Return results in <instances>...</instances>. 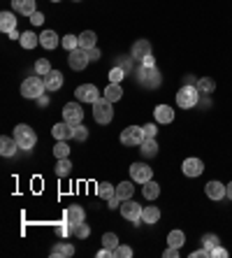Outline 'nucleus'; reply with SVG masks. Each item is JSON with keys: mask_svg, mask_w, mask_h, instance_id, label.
Returning a JSON list of instances; mask_svg holds the SVG:
<instances>
[{"mask_svg": "<svg viewBox=\"0 0 232 258\" xmlns=\"http://www.w3.org/2000/svg\"><path fill=\"white\" fill-rule=\"evenodd\" d=\"M95 193H98V198H102V200H109V198L116 196V186H112L109 182H100L98 189H95Z\"/></svg>", "mask_w": 232, "mask_h": 258, "instance_id": "obj_30", "label": "nucleus"}, {"mask_svg": "<svg viewBox=\"0 0 232 258\" xmlns=\"http://www.w3.org/2000/svg\"><path fill=\"white\" fill-rule=\"evenodd\" d=\"M72 233H75L79 240H86V237L91 235V228H88L86 221H81V223H75V226H72Z\"/></svg>", "mask_w": 232, "mask_h": 258, "instance_id": "obj_36", "label": "nucleus"}, {"mask_svg": "<svg viewBox=\"0 0 232 258\" xmlns=\"http://www.w3.org/2000/svg\"><path fill=\"white\" fill-rule=\"evenodd\" d=\"M54 156L56 158H70V147L65 140H58L54 147Z\"/></svg>", "mask_w": 232, "mask_h": 258, "instance_id": "obj_35", "label": "nucleus"}, {"mask_svg": "<svg viewBox=\"0 0 232 258\" xmlns=\"http://www.w3.org/2000/svg\"><path fill=\"white\" fill-rule=\"evenodd\" d=\"M142 221H144V223H149V226L158 223V221H160V209H158V207H154V205L144 207V209H142Z\"/></svg>", "mask_w": 232, "mask_h": 258, "instance_id": "obj_23", "label": "nucleus"}, {"mask_svg": "<svg viewBox=\"0 0 232 258\" xmlns=\"http://www.w3.org/2000/svg\"><path fill=\"white\" fill-rule=\"evenodd\" d=\"M46 91V86H44V79H39V77H28V79H23L21 84V96L23 98H39L42 93Z\"/></svg>", "mask_w": 232, "mask_h": 258, "instance_id": "obj_4", "label": "nucleus"}, {"mask_svg": "<svg viewBox=\"0 0 232 258\" xmlns=\"http://www.w3.org/2000/svg\"><path fill=\"white\" fill-rule=\"evenodd\" d=\"M130 179L137 184H144L149 179H154V170L147 163H132L130 165Z\"/></svg>", "mask_w": 232, "mask_h": 258, "instance_id": "obj_9", "label": "nucleus"}, {"mask_svg": "<svg viewBox=\"0 0 232 258\" xmlns=\"http://www.w3.org/2000/svg\"><path fill=\"white\" fill-rule=\"evenodd\" d=\"M204 193H207V198H211V200H223V198H228V186L221 182H209L207 186H204Z\"/></svg>", "mask_w": 232, "mask_h": 258, "instance_id": "obj_11", "label": "nucleus"}, {"mask_svg": "<svg viewBox=\"0 0 232 258\" xmlns=\"http://www.w3.org/2000/svg\"><path fill=\"white\" fill-rule=\"evenodd\" d=\"M19 42H21L23 49H35V47L39 45V35H35L33 31H28V33H23Z\"/></svg>", "mask_w": 232, "mask_h": 258, "instance_id": "obj_31", "label": "nucleus"}, {"mask_svg": "<svg viewBox=\"0 0 232 258\" xmlns=\"http://www.w3.org/2000/svg\"><path fill=\"white\" fill-rule=\"evenodd\" d=\"M100 49L98 47H93V49H86V58H88V63H95V61H100Z\"/></svg>", "mask_w": 232, "mask_h": 258, "instance_id": "obj_44", "label": "nucleus"}, {"mask_svg": "<svg viewBox=\"0 0 232 258\" xmlns=\"http://www.w3.org/2000/svg\"><path fill=\"white\" fill-rule=\"evenodd\" d=\"M95 42H98V35L93 31H84L81 35H79V49H93L95 47Z\"/></svg>", "mask_w": 232, "mask_h": 258, "instance_id": "obj_26", "label": "nucleus"}, {"mask_svg": "<svg viewBox=\"0 0 232 258\" xmlns=\"http://www.w3.org/2000/svg\"><path fill=\"white\" fill-rule=\"evenodd\" d=\"M186 84H191V86H195V84H197V79H195L193 75H188V77H186Z\"/></svg>", "mask_w": 232, "mask_h": 258, "instance_id": "obj_56", "label": "nucleus"}, {"mask_svg": "<svg viewBox=\"0 0 232 258\" xmlns=\"http://www.w3.org/2000/svg\"><path fill=\"white\" fill-rule=\"evenodd\" d=\"M93 119L98 123H102V126H107V123L114 119V107H112V103H109L105 96L93 103Z\"/></svg>", "mask_w": 232, "mask_h": 258, "instance_id": "obj_1", "label": "nucleus"}, {"mask_svg": "<svg viewBox=\"0 0 232 258\" xmlns=\"http://www.w3.org/2000/svg\"><path fill=\"white\" fill-rule=\"evenodd\" d=\"M116 65H118V68H123L125 72L130 70V61H123V58H118V63H116Z\"/></svg>", "mask_w": 232, "mask_h": 258, "instance_id": "obj_54", "label": "nucleus"}, {"mask_svg": "<svg viewBox=\"0 0 232 258\" xmlns=\"http://www.w3.org/2000/svg\"><path fill=\"white\" fill-rule=\"evenodd\" d=\"M102 247H107V249L114 251L116 247H118V235H116V233H105V235H102Z\"/></svg>", "mask_w": 232, "mask_h": 258, "instance_id": "obj_38", "label": "nucleus"}, {"mask_svg": "<svg viewBox=\"0 0 232 258\" xmlns=\"http://www.w3.org/2000/svg\"><path fill=\"white\" fill-rule=\"evenodd\" d=\"M139 82L144 84L147 89H155V86H160L162 82V75H160V70L155 68H147V65H142L139 68Z\"/></svg>", "mask_w": 232, "mask_h": 258, "instance_id": "obj_5", "label": "nucleus"}, {"mask_svg": "<svg viewBox=\"0 0 232 258\" xmlns=\"http://www.w3.org/2000/svg\"><path fill=\"white\" fill-rule=\"evenodd\" d=\"M75 2H79V0H75Z\"/></svg>", "mask_w": 232, "mask_h": 258, "instance_id": "obj_59", "label": "nucleus"}, {"mask_svg": "<svg viewBox=\"0 0 232 258\" xmlns=\"http://www.w3.org/2000/svg\"><path fill=\"white\" fill-rule=\"evenodd\" d=\"M63 121L70 123V126H79V123L84 121V109L79 103H68V105L63 107Z\"/></svg>", "mask_w": 232, "mask_h": 258, "instance_id": "obj_6", "label": "nucleus"}, {"mask_svg": "<svg viewBox=\"0 0 232 258\" xmlns=\"http://www.w3.org/2000/svg\"><path fill=\"white\" fill-rule=\"evenodd\" d=\"M144 137H155V133H158V128H155V123H147V126H144Z\"/></svg>", "mask_w": 232, "mask_h": 258, "instance_id": "obj_46", "label": "nucleus"}, {"mask_svg": "<svg viewBox=\"0 0 232 258\" xmlns=\"http://www.w3.org/2000/svg\"><path fill=\"white\" fill-rule=\"evenodd\" d=\"M49 72H51L49 61H46V58H39V61L35 63V75H49Z\"/></svg>", "mask_w": 232, "mask_h": 258, "instance_id": "obj_42", "label": "nucleus"}, {"mask_svg": "<svg viewBox=\"0 0 232 258\" xmlns=\"http://www.w3.org/2000/svg\"><path fill=\"white\" fill-rule=\"evenodd\" d=\"M132 256V249L128 244H118L114 249V258H130Z\"/></svg>", "mask_w": 232, "mask_h": 258, "instance_id": "obj_43", "label": "nucleus"}, {"mask_svg": "<svg viewBox=\"0 0 232 258\" xmlns=\"http://www.w3.org/2000/svg\"><path fill=\"white\" fill-rule=\"evenodd\" d=\"M228 198H230V200H232V182L228 184Z\"/></svg>", "mask_w": 232, "mask_h": 258, "instance_id": "obj_57", "label": "nucleus"}, {"mask_svg": "<svg viewBox=\"0 0 232 258\" xmlns=\"http://www.w3.org/2000/svg\"><path fill=\"white\" fill-rule=\"evenodd\" d=\"M121 142L125 147H139L144 142V130H142V126H128V128H123Z\"/></svg>", "mask_w": 232, "mask_h": 258, "instance_id": "obj_7", "label": "nucleus"}, {"mask_svg": "<svg viewBox=\"0 0 232 258\" xmlns=\"http://www.w3.org/2000/svg\"><path fill=\"white\" fill-rule=\"evenodd\" d=\"M75 96H77L79 103H91V105L98 98H102L100 91H98V86H93V84H81V86H77Z\"/></svg>", "mask_w": 232, "mask_h": 258, "instance_id": "obj_10", "label": "nucleus"}, {"mask_svg": "<svg viewBox=\"0 0 232 258\" xmlns=\"http://www.w3.org/2000/svg\"><path fill=\"white\" fill-rule=\"evenodd\" d=\"M31 21L35 23V26H42V23H44V14H42V12L38 9V12H35V14L31 16Z\"/></svg>", "mask_w": 232, "mask_h": 258, "instance_id": "obj_51", "label": "nucleus"}, {"mask_svg": "<svg viewBox=\"0 0 232 258\" xmlns=\"http://www.w3.org/2000/svg\"><path fill=\"white\" fill-rule=\"evenodd\" d=\"M63 42V47H65V49H68V52H72V49H79V35H65V38L61 40Z\"/></svg>", "mask_w": 232, "mask_h": 258, "instance_id": "obj_40", "label": "nucleus"}, {"mask_svg": "<svg viewBox=\"0 0 232 258\" xmlns=\"http://www.w3.org/2000/svg\"><path fill=\"white\" fill-rule=\"evenodd\" d=\"M191 256H193V258H209V256H211V251H209V249H204V247H202V249L193 251Z\"/></svg>", "mask_w": 232, "mask_h": 258, "instance_id": "obj_49", "label": "nucleus"}, {"mask_svg": "<svg viewBox=\"0 0 232 258\" xmlns=\"http://www.w3.org/2000/svg\"><path fill=\"white\" fill-rule=\"evenodd\" d=\"M142 193H144V198H147V200H155V198L160 196V186H158L154 179H149V182L142 184Z\"/></svg>", "mask_w": 232, "mask_h": 258, "instance_id": "obj_25", "label": "nucleus"}, {"mask_svg": "<svg viewBox=\"0 0 232 258\" xmlns=\"http://www.w3.org/2000/svg\"><path fill=\"white\" fill-rule=\"evenodd\" d=\"M16 28V19H14V12H2L0 14V31L2 33H12Z\"/></svg>", "mask_w": 232, "mask_h": 258, "instance_id": "obj_22", "label": "nucleus"}, {"mask_svg": "<svg viewBox=\"0 0 232 258\" xmlns=\"http://www.w3.org/2000/svg\"><path fill=\"white\" fill-rule=\"evenodd\" d=\"M98 258H114V251L107 249V247H102V249L98 251Z\"/></svg>", "mask_w": 232, "mask_h": 258, "instance_id": "obj_52", "label": "nucleus"}, {"mask_svg": "<svg viewBox=\"0 0 232 258\" xmlns=\"http://www.w3.org/2000/svg\"><path fill=\"white\" fill-rule=\"evenodd\" d=\"M56 230H58V235L65 237V235H70V233H72V223L68 221V223H63V226H58Z\"/></svg>", "mask_w": 232, "mask_h": 258, "instance_id": "obj_47", "label": "nucleus"}, {"mask_svg": "<svg viewBox=\"0 0 232 258\" xmlns=\"http://www.w3.org/2000/svg\"><path fill=\"white\" fill-rule=\"evenodd\" d=\"M132 193H135V186H132V182H121L118 186H116V196L121 198V200H130Z\"/></svg>", "mask_w": 232, "mask_h": 258, "instance_id": "obj_32", "label": "nucleus"}, {"mask_svg": "<svg viewBox=\"0 0 232 258\" xmlns=\"http://www.w3.org/2000/svg\"><path fill=\"white\" fill-rule=\"evenodd\" d=\"M51 135H54L56 140H70V137H72V126L65 121L56 123L54 128H51Z\"/></svg>", "mask_w": 232, "mask_h": 258, "instance_id": "obj_24", "label": "nucleus"}, {"mask_svg": "<svg viewBox=\"0 0 232 258\" xmlns=\"http://www.w3.org/2000/svg\"><path fill=\"white\" fill-rule=\"evenodd\" d=\"M121 203H123V200H121L118 196H114V198H109L107 200V207L109 209H116V207H121Z\"/></svg>", "mask_w": 232, "mask_h": 258, "instance_id": "obj_48", "label": "nucleus"}, {"mask_svg": "<svg viewBox=\"0 0 232 258\" xmlns=\"http://www.w3.org/2000/svg\"><path fill=\"white\" fill-rule=\"evenodd\" d=\"M202 93L197 91V86H191V84H184L177 93V105L181 109H191V107L197 105V100H200Z\"/></svg>", "mask_w": 232, "mask_h": 258, "instance_id": "obj_2", "label": "nucleus"}, {"mask_svg": "<svg viewBox=\"0 0 232 258\" xmlns=\"http://www.w3.org/2000/svg\"><path fill=\"white\" fill-rule=\"evenodd\" d=\"M72 254H75V247L70 242H58L51 247V256L54 258H70Z\"/></svg>", "mask_w": 232, "mask_h": 258, "instance_id": "obj_20", "label": "nucleus"}, {"mask_svg": "<svg viewBox=\"0 0 232 258\" xmlns=\"http://www.w3.org/2000/svg\"><path fill=\"white\" fill-rule=\"evenodd\" d=\"M14 2V12L16 14H23V16H33L38 12L35 7V0H12Z\"/></svg>", "mask_w": 232, "mask_h": 258, "instance_id": "obj_15", "label": "nucleus"}, {"mask_svg": "<svg viewBox=\"0 0 232 258\" xmlns=\"http://www.w3.org/2000/svg\"><path fill=\"white\" fill-rule=\"evenodd\" d=\"M70 172H72V163H70V158H58L56 160V175L68 177Z\"/></svg>", "mask_w": 232, "mask_h": 258, "instance_id": "obj_34", "label": "nucleus"}, {"mask_svg": "<svg viewBox=\"0 0 232 258\" xmlns=\"http://www.w3.org/2000/svg\"><path fill=\"white\" fill-rule=\"evenodd\" d=\"M154 116H155V121L158 123H172L174 121V109H172L170 105H158Z\"/></svg>", "mask_w": 232, "mask_h": 258, "instance_id": "obj_18", "label": "nucleus"}, {"mask_svg": "<svg viewBox=\"0 0 232 258\" xmlns=\"http://www.w3.org/2000/svg\"><path fill=\"white\" fill-rule=\"evenodd\" d=\"M130 56L135 61H144L147 56H151V42L149 40H137L130 49Z\"/></svg>", "mask_w": 232, "mask_h": 258, "instance_id": "obj_12", "label": "nucleus"}, {"mask_svg": "<svg viewBox=\"0 0 232 258\" xmlns=\"http://www.w3.org/2000/svg\"><path fill=\"white\" fill-rule=\"evenodd\" d=\"M218 242H221V240H218V235H214V233H207V235H202V247H204V249H214V247H218Z\"/></svg>", "mask_w": 232, "mask_h": 258, "instance_id": "obj_39", "label": "nucleus"}, {"mask_svg": "<svg viewBox=\"0 0 232 258\" xmlns=\"http://www.w3.org/2000/svg\"><path fill=\"white\" fill-rule=\"evenodd\" d=\"M68 63L72 70H84L86 63H88V58H86V52L84 49H72V52H68Z\"/></svg>", "mask_w": 232, "mask_h": 258, "instance_id": "obj_14", "label": "nucleus"}, {"mask_svg": "<svg viewBox=\"0 0 232 258\" xmlns=\"http://www.w3.org/2000/svg\"><path fill=\"white\" fill-rule=\"evenodd\" d=\"M39 45L44 47V49H56L58 47V35L54 31H44L39 35Z\"/></svg>", "mask_w": 232, "mask_h": 258, "instance_id": "obj_27", "label": "nucleus"}, {"mask_svg": "<svg viewBox=\"0 0 232 258\" xmlns=\"http://www.w3.org/2000/svg\"><path fill=\"white\" fill-rule=\"evenodd\" d=\"M197 91L202 93V96H209V93H214L216 91V82L214 79H209V77H202V79H197Z\"/></svg>", "mask_w": 232, "mask_h": 258, "instance_id": "obj_29", "label": "nucleus"}, {"mask_svg": "<svg viewBox=\"0 0 232 258\" xmlns=\"http://www.w3.org/2000/svg\"><path fill=\"white\" fill-rule=\"evenodd\" d=\"M51 2H61V0H51Z\"/></svg>", "mask_w": 232, "mask_h": 258, "instance_id": "obj_58", "label": "nucleus"}, {"mask_svg": "<svg viewBox=\"0 0 232 258\" xmlns=\"http://www.w3.org/2000/svg\"><path fill=\"white\" fill-rule=\"evenodd\" d=\"M142 65H147V68H154V65H155V58H154V56H147V58L142 61Z\"/></svg>", "mask_w": 232, "mask_h": 258, "instance_id": "obj_53", "label": "nucleus"}, {"mask_svg": "<svg viewBox=\"0 0 232 258\" xmlns=\"http://www.w3.org/2000/svg\"><path fill=\"white\" fill-rule=\"evenodd\" d=\"M181 170H184L186 177H200L202 172H204V163H202L200 158H186Z\"/></svg>", "mask_w": 232, "mask_h": 258, "instance_id": "obj_13", "label": "nucleus"}, {"mask_svg": "<svg viewBox=\"0 0 232 258\" xmlns=\"http://www.w3.org/2000/svg\"><path fill=\"white\" fill-rule=\"evenodd\" d=\"M16 149H19V145H16L14 137H7V135L0 137V154L2 156H14Z\"/></svg>", "mask_w": 232, "mask_h": 258, "instance_id": "obj_21", "label": "nucleus"}, {"mask_svg": "<svg viewBox=\"0 0 232 258\" xmlns=\"http://www.w3.org/2000/svg\"><path fill=\"white\" fill-rule=\"evenodd\" d=\"M211 256H214V258H228V249H223V247L218 244V247L211 249Z\"/></svg>", "mask_w": 232, "mask_h": 258, "instance_id": "obj_45", "label": "nucleus"}, {"mask_svg": "<svg viewBox=\"0 0 232 258\" xmlns=\"http://www.w3.org/2000/svg\"><path fill=\"white\" fill-rule=\"evenodd\" d=\"M14 140L19 149H33V147L38 145V135H35V130L31 126H26V123H19L14 128Z\"/></svg>", "mask_w": 232, "mask_h": 258, "instance_id": "obj_3", "label": "nucleus"}, {"mask_svg": "<svg viewBox=\"0 0 232 258\" xmlns=\"http://www.w3.org/2000/svg\"><path fill=\"white\" fill-rule=\"evenodd\" d=\"M123 77H125V70L118 68V65H114L112 72H109V82H112V84H121V82H123Z\"/></svg>", "mask_w": 232, "mask_h": 258, "instance_id": "obj_41", "label": "nucleus"}, {"mask_svg": "<svg viewBox=\"0 0 232 258\" xmlns=\"http://www.w3.org/2000/svg\"><path fill=\"white\" fill-rule=\"evenodd\" d=\"M65 221H70L72 226H75V223H81V221H86V212H84V207H79V205H70L68 209H65Z\"/></svg>", "mask_w": 232, "mask_h": 258, "instance_id": "obj_16", "label": "nucleus"}, {"mask_svg": "<svg viewBox=\"0 0 232 258\" xmlns=\"http://www.w3.org/2000/svg\"><path fill=\"white\" fill-rule=\"evenodd\" d=\"M167 244L170 247H177V249H181L186 244V235L181 233V230H172L170 235H167Z\"/></svg>", "mask_w": 232, "mask_h": 258, "instance_id": "obj_33", "label": "nucleus"}, {"mask_svg": "<svg viewBox=\"0 0 232 258\" xmlns=\"http://www.w3.org/2000/svg\"><path fill=\"white\" fill-rule=\"evenodd\" d=\"M21 35H23V33H19L16 28H14L12 33H9V38H12V40H21Z\"/></svg>", "mask_w": 232, "mask_h": 258, "instance_id": "obj_55", "label": "nucleus"}, {"mask_svg": "<svg viewBox=\"0 0 232 258\" xmlns=\"http://www.w3.org/2000/svg\"><path fill=\"white\" fill-rule=\"evenodd\" d=\"M72 140H77V142H84V140H88V128L86 126H72Z\"/></svg>", "mask_w": 232, "mask_h": 258, "instance_id": "obj_37", "label": "nucleus"}, {"mask_svg": "<svg viewBox=\"0 0 232 258\" xmlns=\"http://www.w3.org/2000/svg\"><path fill=\"white\" fill-rule=\"evenodd\" d=\"M162 256H165V258H177L179 256V249H177V247H167V249L162 251Z\"/></svg>", "mask_w": 232, "mask_h": 258, "instance_id": "obj_50", "label": "nucleus"}, {"mask_svg": "<svg viewBox=\"0 0 232 258\" xmlns=\"http://www.w3.org/2000/svg\"><path fill=\"white\" fill-rule=\"evenodd\" d=\"M105 98H107L109 103H116V100L123 98V89H121V84H112V82H109V86L105 89Z\"/></svg>", "mask_w": 232, "mask_h": 258, "instance_id": "obj_28", "label": "nucleus"}, {"mask_svg": "<svg viewBox=\"0 0 232 258\" xmlns=\"http://www.w3.org/2000/svg\"><path fill=\"white\" fill-rule=\"evenodd\" d=\"M44 86H46V91H58L63 86V75L58 72V70H51L49 75H44Z\"/></svg>", "mask_w": 232, "mask_h": 258, "instance_id": "obj_17", "label": "nucleus"}, {"mask_svg": "<svg viewBox=\"0 0 232 258\" xmlns=\"http://www.w3.org/2000/svg\"><path fill=\"white\" fill-rule=\"evenodd\" d=\"M121 214H123L125 221H130V223H139L142 221V205H137L135 200H123L121 203Z\"/></svg>", "mask_w": 232, "mask_h": 258, "instance_id": "obj_8", "label": "nucleus"}, {"mask_svg": "<svg viewBox=\"0 0 232 258\" xmlns=\"http://www.w3.org/2000/svg\"><path fill=\"white\" fill-rule=\"evenodd\" d=\"M139 152L144 158H154L158 156V142H155V137H144V142L139 145Z\"/></svg>", "mask_w": 232, "mask_h": 258, "instance_id": "obj_19", "label": "nucleus"}]
</instances>
